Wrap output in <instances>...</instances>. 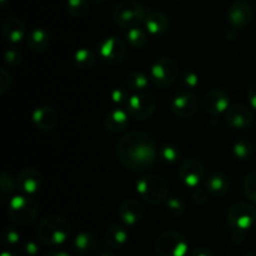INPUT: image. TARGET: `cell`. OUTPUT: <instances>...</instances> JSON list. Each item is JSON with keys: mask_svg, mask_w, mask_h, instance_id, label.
I'll list each match as a JSON object with an SVG mask.
<instances>
[{"mask_svg": "<svg viewBox=\"0 0 256 256\" xmlns=\"http://www.w3.org/2000/svg\"><path fill=\"white\" fill-rule=\"evenodd\" d=\"M116 155L126 169L145 172L156 160V144L148 132L132 130L118 140Z\"/></svg>", "mask_w": 256, "mask_h": 256, "instance_id": "cell-1", "label": "cell"}, {"mask_svg": "<svg viewBox=\"0 0 256 256\" xmlns=\"http://www.w3.org/2000/svg\"><path fill=\"white\" fill-rule=\"evenodd\" d=\"M38 239L49 246H58L66 242L72 235V225L65 218L50 214L40 222L38 226Z\"/></svg>", "mask_w": 256, "mask_h": 256, "instance_id": "cell-2", "label": "cell"}, {"mask_svg": "<svg viewBox=\"0 0 256 256\" xmlns=\"http://www.w3.org/2000/svg\"><path fill=\"white\" fill-rule=\"evenodd\" d=\"M8 216L18 225H29L38 218L40 206L32 198L15 195L8 202Z\"/></svg>", "mask_w": 256, "mask_h": 256, "instance_id": "cell-3", "label": "cell"}, {"mask_svg": "<svg viewBox=\"0 0 256 256\" xmlns=\"http://www.w3.org/2000/svg\"><path fill=\"white\" fill-rule=\"evenodd\" d=\"M136 190L140 196L152 205H159L166 202L169 196V186L159 175H144L136 182Z\"/></svg>", "mask_w": 256, "mask_h": 256, "instance_id": "cell-4", "label": "cell"}, {"mask_svg": "<svg viewBox=\"0 0 256 256\" xmlns=\"http://www.w3.org/2000/svg\"><path fill=\"white\" fill-rule=\"evenodd\" d=\"M145 9L136 0H122L112 10V20L122 29L138 26L145 18Z\"/></svg>", "mask_w": 256, "mask_h": 256, "instance_id": "cell-5", "label": "cell"}, {"mask_svg": "<svg viewBox=\"0 0 256 256\" xmlns=\"http://www.w3.org/2000/svg\"><path fill=\"white\" fill-rule=\"evenodd\" d=\"M188 249L189 245L184 235L172 230L160 234L155 242V250L159 256H185Z\"/></svg>", "mask_w": 256, "mask_h": 256, "instance_id": "cell-6", "label": "cell"}, {"mask_svg": "<svg viewBox=\"0 0 256 256\" xmlns=\"http://www.w3.org/2000/svg\"><path fill=\"white\" fill-rule=\"evenodd\" d=\"M179 65L172 58H160L150 69V80L156 86L165 88L175 82L179 78Z\"/></svg>", "mask_w": 256, "mask_h": 256, "instance_id": "cell-7", "label": "cell"}, {"mask_svg": "<svg viewBox=\"0 0 256 256\" xmlns=\"http://www.w3.org/2000/svg\"><path fill=\"white\" fill-rule=\"evenodd\" d=\"M200 106V100L192 90H184L174 95L170 102V110L172 114L182 119H189L198 112Z\"/></svg>", "mask_w": 256, "mask_h": 256, "instance_id": "cell-8", "label": "cell"}, {"mask_svg": "<svg viewBox=\"0 0 256 256\" xmlns=\"http://www.w3.org/2000/svg\"><path fill=\"white\" fill-rule=\"evenodd\" d=\"M228 220L230 228H236L246 232L256 222V210L248 202H238L230 206L228 212Z\"/></svg>", "mask_w": 256, "mask_h": 256, "instance_id": "cell-9", "label": "cell"}, {"mask_svg": "<svg viewBox=\"0 0 256 256\" xmlns=\"http://www.w3.org/2000/svg\"><path fill=\"white\" fill-rule=\"evenodd\" d=\"M129 115L138 120H146L154 115L156 110V102L154 98L145 92H136L132 95L126 104Z\"/></svg>", "mask_w": 256, "mask_h": 256, "instance_id": "cell-10", "label": "cell"}, {"mask_svg": "<svg viewBox=\"0 0 256 256\" xmlns=\"http://www.w3.org/2000/svg\"><path fill=\"white\" fill-rule=\"evenodd\" d=\"M179 178L188 188H198L205 178V168L200 160L186 159L179 168Z\"/></svg>", "mask_w": 256, "mask_h": 256, "instance_id": "cell-11", "label": "cell"}, {"mask_svg": "<svg viewBox=\"0 0 256 256\" xmlns=\"http://www.w3.org/2000/svg\"><path fill=\"white\" fill-rule=\"evenodd\" d=\"M99 54L108 64H118L126 55V45L116 36H109L99 44Z\"/></svg>", "mask_w": 256, "mask_h": 256, "instance_id": "cell-12", "label": "cell"}, {"mask_svg": "<svg viewBox=\"0 0 256 256\" xmlns=\"http://www.w3.org/2000/svg\"><path fill=\"white\" fill-rule=\"evenodd\" d=\"M254 18V10L252 6L248 2L244 0H238L230 6L228 12V19L235 29H244L252 22Z\"/></svg>", "mask_w": 256, "mask_h": 256, "instance_id": "cell-13", "label": "cell"}, {"mask_svg": "<svg viewBox=\"0 0 256 256\" xmlns=\"http://www.w3.org/2000/svg\"><path fill=\"white\" fill-rule=\"evenodd\" d=\"M254 115L248 106L242 104L230 105L225 112V120L232 128L238 130H245L252 125Z\"/></svg>", "mask_w": 256, "mask_h": 256, "instance_id": "cell-14", "label": "cell"}, {"mask_svg": "<svg viewBox=\"0 0 256 256\" xmlns=\"http://www.w3.org/2000/svg\"><path fill=\"white\" fill-rule=\"evenodd\" d=\"M202 105L204 112H206L208 114H222V112H226L228 108L230 106V98L224 90H210V92H206L205 96L202 98Z\"/></svg>", "mask_w": 256, "mask_h": 256, "instance_id": "cell-15", "label": "cell"}, {"mask_svg": "<svg viewBox=\"0 0 256 256\" xmlns=\"http://www.w3.org/2000/svg\"><path fill=\"white\" fill-rule=\"evenodd\" d=\"M144 216V208L138 200L126 199L120 204L119 218L122 224L126 226H132L142 222Z\"/></svg>", "mask_w": 256, "mask_h": 256, "instance_id": "cell-16", "label": "cell"}, {"mask_svg": "<svg viewBox=\"0 0 256 256\" xmlns=\"http://www.w3.org/2000/svg\"><path fill=\"white\" fill-rule=\"evenodd\" d=\"M42 184V174L36 169H32V168H28V169L22 170L16 180L18 188L26 195H32L39 192Z\"/></svg>", "mask_w": 256, "mask_h": 256, "instance_id": "cell-17", "label": "cell"}, {"mask_svg": "<svg viewBox=\"0 0 256 256\" xmlns=\"http://www.w3.org/2000/svg\"><path fill=\"white\" fill-rule=\"evenodd\" d=\"M144 24L148 32L154 36L164 35L170 28V20L166 14L159 10H149L145 14Z\"/></svg>", "mask_w": 256, "mask_h": 256, "instance_id": "cell-18", "label": "cell"}, {"mask_svg": "<svg viewBox=\"0 0 256 256\" xmlns=\"http://www.w3.org/2000/svg\"><path fill=\"white\" fill-rule=\"evenodd\" d=\"M32 120L40 130H52L58 124V114L50 106H38L32 114Z\"/></svg>", "mask_w": 256, "mask_h": 256, "instance_id": "cell-19", "label": "cell"}, {"mask_svg": "<svg viewBox=\"0 0 256 256\" xmlns=\"http://www.w3.org/2000/svg\"><path fill=\"white\" fill-rule=\"evenodd\" d=\"M2 34L5 42L18 44L25 35V25L18 18H8L2 25Z\"/></svg>", "mask_w": 256, "mask_h": 256, "instance_id": "cell-20", "label": "cell"}, {"mask_svg": "<svg viewBox=\"0 0 256 256\" xmlns=\"http://www.w3.org/2000/svg\"><path fill=\"white\" fill-rule=\"evenodd\" d=\"M129 116L130 115L128 110L125 112L122 108H115L108 114L106 119H105V125H106L108 130L112 132V134H120L128 129Z\"/></svg>", "mask_w": 256, "mask_h": 256, "instance_id": "cell-21", "label": "cell"}, {"mask_svg": "<svg viewBox=\"0 0 256 256\" xmlns=\"http://www.w3.org/2000/svg\"><path fill=\"white\" fill-rule=\"evenodd\" d=\"M99 248V242L92 232H82L75 236L74 249L79 255H89Z\"/></svg>", "mask_w": 256, "mask_h": 256, "instance_id": "cell-22", "label": "cell"}, {"mask_svg": "<svg viewBox=\"0 0 256 256\" xmlns=\"http://www.w3.org/2000/svg\"><path fill=\"white\" fill-rule=\"evenodd\" d=\"M105 242L112 249H120L128 242V232L120 224H112L105 232Z\"/></svg>", "mask_w": 256, "mask_h": 256, "instance_id": "cell-23", "label": "cell"}, {"mask_svg": "<svg viewBox=\"0 0 256 256\" xmlns=\"http://www.w3.org/2000/svg\"><path fill=\"white\" fill-rule=\"evenodd\" d=\"M50 44V35L46 30L42 29V28H36V29L32 30L26 38V45L32 52H42L48 49Z\"/></svg>", "mask_w": 256, "mask_h": 256, "instance_id": "cell-24", "label": "cell"}, {"mask_svg": "<svg viewBox=\"0 0 256 256\" xmlns=\"http://www.w3.org/2000/svg\"><path fill=\"white\" fill-rule=\"evenodd\" d=\"M208 192L214 198H222L230 189V180L224 174H212L206 182Z\"/></svg>", "mask_w": 256, "mask_h": 256, "instance_id": "cell-25", "label": "cell"}, {"mask_svg": "<svg viewBox=\"0 0 256 256\" xmlns=\"http://www.w3.org/2000/svg\"><path fill=\"white\" fill-rule=\"evenodd\" d=\"M74 62L79 69L89 70L95 64V55L89 49H79L74 55Z\"/></svg>", "mask_w": 256, "mask_h": 256, "instance_id": "cell-26", "label": "cell"}, {"mask_svg": "<svg viewBox=\"0 0 256 256\" xmlns=\"http://www.w3.org/2000/svg\"><path fill=\"white\" fill-rule=\"evenodd\" d=\"M148 85H149V79L146 75L140 72H132L126 78V88L132 92H140V90L146 89Z\"/></svg>", "mask_w": 256, "mask_h": 256, "instance_id": "cell-27", "label": "cell"}, {"mask_svg": "<svg viewBox=\"0 0 256 256\" xmlns=\"http://www.w3.org/2000/svg\"><path fill=\"white\" fill-rule=\"evenodd\" d=\"M128 42L132 45L134 49H142L148 42V35L146 32L142 29H140L139 26L132 28V29H128Z\"/></svg>", "mask_w": 256, "mask_h": 256, "instance_id": "cell-28", "label": "cell"}, {"mask_svg": "<svg viewBox=\"0 0 256 256\" xmlns=\"http://www.w3.org/2000/svg\"><path fill=\"white\" fill-rule=\"evenodd\" d=\"M15 189V182L12 179V174L4 172L0 178V192H2V202H9V196L12 194Z\"/></svg>", "mask_w": 256, "mask_h": 256, "instance_id": "cell-29", "label": "cell"}, {"mask_svg": "<svg viewBox=\"0 0 256 256\" xmlns=\"http://www.w3.org/2000/svg\"><path fill=\"white\" fill-rule=\"evenodd\" d=\"M68 12L75 18H84L89 12V4L88 0H68Z\"/></svg>", "mask_w": 256, "mask_h": 256, "instance_id": "cell-30", "label": "cell"}, {"mask_svg": "<svg viewBox=\"0 0 256 256\" xmlns=\"http://www.w3.org/2000/svg\"><path fill=\"white\" fill-rule=\"evenodd\" d=\"M232 154L238 160H248L252 154V145L248 140H239L232 146Z\"/></svg>", "mask_w": 256, "mask_h": 256, "instance_id": "cell-31", "label": "cell"}, {"mask_svg": "<svg viewBox=\"0 0 256 256\" xmlns=\"http://www.w3.org/2000/svg\"><path fill=\"white\" fill-rule=\"evenodd\" d=\"M200 79L199 75L196 74L192 70H184V72L180 74V84L184 88L185 90H192L199 85Z\"/></svg>", "mask_w": 256, "mask_h": 256, "instance_id": "cell-32", "label": "cell"}, {"mask_svg": "<svg viewBox=\"0 0 256 256\" xmlns=\"http://www.w3.org/2000/svg\"><path fill=\"white\" fill-rule=\"evenodd\" d=\"M160 158L165 164H174L179 160L180 152L174 145L166 144L160 149Z\"/></svg>", "mask_w": 256, "mask_h": 256, "instance_id": "cell-33", "label": "cell"}, {"mask_svg": "<svg viewBox=\"0 0 256 256\" xmlns=\"http://www.w3.org/2000/svg\"><path fill=\"white\" fill-rule=\"evenodd\" d=\"M244 192L252 202L256 204V170L250 172L245 178Z\"/></svg>", "mask_w": 256, "mask_h": 256, "instance_id": "cell-34", "label": "cell"}, {"mask_svg": "<svg viewBox=\"0 0 256 256\" xmlns=\"http://www.w3.org/2000/svg\"><path fill=\"white\" fill-rule=\"evenodd\" d=\"M110 98H112V104L116 105V106H126L128 102H129V89H125V88H116L110 94Z\"/></svg>", "mask_w": 256, "mask_h": 256, "instance_id": "cell-35", "label": "cell"}, {"mask_svg": "<svg viewBox=\"0 0 256 256\" xmlns=\"http://www.w3.org/2000/svg\"><path fill=\"white\" fill-rule=\"evenodd\" d=\"M166 210L172 216H180L185 212V204L179 198H170L166 200Z\"/></svg>", "mask_w": 256, "mask_h": 256, "instance_id": "cell-36", "label": "cell"}, {"mask_svg": "<svg viewBox=\"0 0 256 256\" xmlns=\"http://www.w3.org/2000/svg\"><path fill=\"white\" fill-rule=\"evenodd\" d=\"M5 62L9 66H18L22 62V55L18 49H9L5 52Z\"/></svg>", "mask_w": 256, "mask_h": 256, "instance_id": "cell-37", "label": "cell"}, {"mask_svg": "<svg viewBox=\"0 0 256 256\" xmlns=\"http://www.w3.org/2000/svg\"><path fill=\"white\" fill-rule=\"evenodd\" d=\"M2 239L6 245H16L20 242V234L18 232V230L6 228L2 232Z\"/></svg>", "mask_w": 256, "mask_h": 256, "instance_id": "cell-38", "label": "cell"}, {"mask_svg": "<svg viewBox=\"0 0 256 256\" xmlns=\"http://www.w3.org/2000/svg\"><path fill=\"white\" fill-rule=\"evenodd\" d=\"M12 85V75L5 68L0 69V94H5Z\"/></svg>", "mask_w": 256, "mask_h": 256, "instance_id": "cell-39", "label": "cell"}, {"mask_svg": "<svg viewBox=\"0 0 256 256\" xmlns=\"http://www.w3.org/2000/svg\"><path fill=\"white\" fill-rule=\"evenodd\" d=\"M22 256H38L39 255V245L34 242H25L20 250Z\"/></svg>", "mask_w": 256, "mask_h": 256, "instance_id": "cell-40", "label": "cell"}, {"mask_svg": "<svg viewBox=\"0 0 256 256\" xmlns=\"http://www.w3.org/2000/svg\"><path fill=\"white\" fill-rule=\"evenodd\" d=\"M208 199H209V195L202 189H196L194 192V194H192V200L198 205H204L208 202Z\"/></svg>", "mask_w": 256, "mask_h": 256, "instance_id": "cell-41", "label": "cell"}, {"mask_svg": "<svg viewBox=\"0 0 256 256\" xmlns=\"http://www.w3.org/2000/svg\"><path fill=\"white\" fill-rule=\"evenodd\" d=\"M232 230V240L235 244H242L245 240V232L244 230L236 229V228H230Z\"/></svg>", "mask_w": 256, "mask_h": 256, "instance_id": "cell-42", "label": "cell"}, {"mask_svg": "<svg viewBox=\"0 0 256 256\" xmlns=\"http://www.w3.org/2000/svg\"><path fill=\"white\" fill-rule=\"evenodd\" d=\"M189 256H214L212 252L206 246H198L189 252Z\"/></svg>", "mask_w": 256, "mask_h": 256, "instance_id": "cell-43", "label": "cell"}, {"mask_svg": "<svg viewBox=\"0 0 256 256\" xmlns=\"http://www.w3.org/2000/svg\"><path fill=\"white\" fill-rule=\"evenodd\" d=\"M248 98H249L250 105L256 110V82L250 86L249 92H248Z\"/></svg>", "mask_w": 256, "mask_h": 256, "instance_id": "cell-44", "label": "cell"}, {"mask_svg": "<svg viewBox=\"0 0 256 256\" xmlns=\"http://www.w3.org/2000/svg\"><path fill=\"white\" fill-rule=\"evenodd\" d=\"M42 256H70L68 252H59V250H52V252H46V254H44Z\"/></svg>", "mask_w": 256, "mask_h": 256, "instance_id": "cell-45", "label": "cell"}, {"mask_svg": "<svg viewBox=\"0 0 256 256\" xmlns=\"http://www.w3.org/2000/svg\"><path fill=\"white\" fill-rule=\"evenodd\" d=\"M2 256H18V255L15 254V252H8V250H5V252H2Z\"/></svg>", "mask_w": 256, "mask_h": 256, "instance_id": "cell-46", "label": "cell"}, {"mask_svg": "<svg viewBox=\"0 0 256 256\" xmlns=\"http://www.w3.org/2000/svg\"><path fill=\"white\" fill-rule=\"evenodd\" d=\"M8 4V0H0V5H2V9H5Z\"/></svg>", "mask_w": 256, "mask_h": 256, "instance_id": "cell-47", "label": "cell"}, {"mask_svg": "<svg viewBox=\"0 0 256 256\" xmlns=\"http://www.w3.org/2000/svg\"><path fill=\"white\" fill-rule=\"evenodd\" d=\"M99 256H115V255L109 254V252H104V254H102V255H99Z\"/></svg>", "mask_w": 256, "mask_h": 256, "instance_id": "cell-48", "label": "cell"}, {"mask_svg": "<svg viewBox=\"0 0 256 256\" xmlns=\"http://www.w3.org/2000/svg\"><path fill=\"white\" fill-rule=\"evenodd\" d=\"M90 2H105V0H90Z\"/></svg>", "mask_w": 256, "mask_h": 256, "instance_id": "cell-49", "label": "cell"}, {"mask_svg": "<svg viewBox=\"0 0 256 256\" xmlns=\"http://www.w3.org/2000/svg\"><path fill=\"white\" fill-rule=\"evenodd\" d=\"M245 256H256V252H249V254H246Z\"/></svg>", "mask_w": 256, "mask_h": 256, "instance_id": "cell-50", "label": "cell"}]
</instances>
